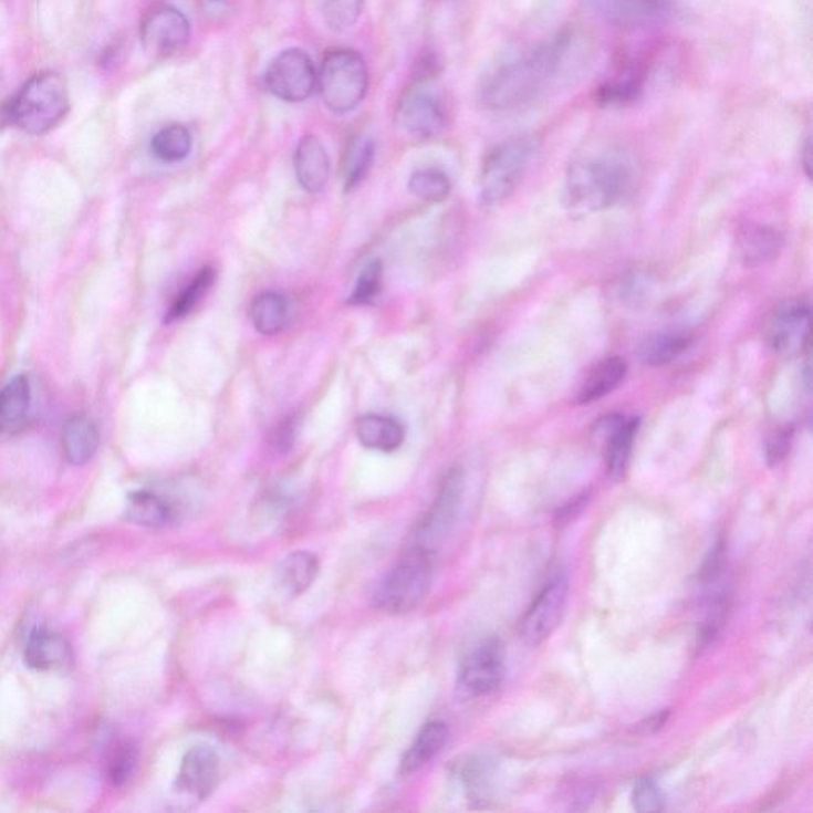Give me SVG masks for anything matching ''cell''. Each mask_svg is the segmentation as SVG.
<instances>
[{
	"label": "cell",
	"instance_id": "cell-1",
	"mask_svg": "<svg viewBox=\"0 0 813 813\" xmlns=\"http://www.w3.org/2000/svg\"><path fill=\"white\" fill-rule=\"evenodd\" d=\"M575 51L577 35L571 29L504 51L481 74L477 101L490 112L530 107L556 90Z\"/></svg>",
	"mask_w": 813,
	"mask_h": 813
},
{
	"label": "cell",
	"instance_id": "cell-2",
	"mask_svg": "<svg viewBox=\"0 0 813 813\" xmlns=\"http://www.w3.org/2000/svg\"><path fill=\"white\" fill-rule=\"evenodd\" d=\"M639 177L636 156L615 142H596L572 159L564 204L574 217H588L628 198Z\"/></svg>",
	"mask_w": 813,
	"mask_h": 813
},
{
	"label": "cell",
	"instance_id": "cell-3",
	"mask_svg": "<svg viewBox=\"0 0 813 813\" xmlns=\"http://www.w3.org/2000/svg\"><path fill=\"white\" fill-rule=\"evenodd\" d=\"M67 111L69 96L64 80L46 72L29 80L20 93L3 105L0 119L21 127L25 133L42 136L56 127Z\"/></svg>",
	"mask_w": 813,
	"mask_h": 813
},
{
	"label": "cell",
	"instance_id": "cell-4",
	"mask_svg": "<svg viewBox=\"0 0 813 813\" xmlns=\"http://www.w3.org/2000/svg\"><path fill=\"white\" fill-rule=\"evenodd\" d=\"M535 149H538V144L534 137L517 136L507 138L488 153L479 180L480 199L483 206H501L517 191L530 169Z\"/></svg>",
	"mask_w": 813,
	"mask_h": 813
},
{
	"label": "cell",
	"instance_id": "cell-5",
	"mask_svg": "<svg viewBox=\"0 0 813 813\" xmlns=\"http://www.w3.org/2000/svg\"><path fill=\"white\" fill-rule=\"evenodd\" d=\"M321 100L331 112L345 115L355 111L366 97L369 71L357 51L334 50L321 62L316 76Z\"/></svg>",
	"mask_w": 813,
	"mask_h": 813
},
{
	"label": "cell",
	"instance_id": "cell-6",
	"mask_svg": "<svg viewBox=\"0 0 813 813\" xmlns=\"http://www.w3.org/2000/svg\"><path fill=\"white\" fill-rule=\"evenodd\" d=\"M431 582V553L414 546L383 580L375 593V604L388 614H406L421 604Z\"/></svg>",
	"mask_w": 813,
	"mask_h": 813
},
{
	"label": "cell",
	"instance_id": "cell-7",
	"mask_svg": "<svg viewBox=\"0 0 813 813\" xmlns=\"http://www.w3.org/2000/svg\"><path fill=\"white\" fill-rule=\"evenodd\" d=\"M396 126L400 133L417 140H429L442 133L447 126V111L428 83H417L400 97Z\"/></svg>",
	"mask_w": 813,
	"mask_h": 813
},
{
	"label": "cell",
	"instance_id": "cell-8",
	"mask_svg": "<svg viewBox=\"0 0 813 813\" xmlns=\"http://www.w3.org/2000/svg\"><path fill=\"white\" fill-rule=\"evenodd\" d=\"M312 58L304 50L290 49L273 58L265 72V86L277 100L298 104L308 101L316 86Z\"/></svg>",
	"mask_w": 813,
	"mask_h": 813
},
{
	"label": "cell",
	"instance_id": "cell-9",
	"mask_svg": "<svg viewBox=\"0 0 813 813\" xmlns=\"http://www.w3.org/2000/svg\"><path fill=\"white\" fill-rule=\"evenodd\" d=\"M462 494H465V473L458 468L450 470L442 481L436 501L415 532V549L432 553V550L442 543L458 515Z\"/></svg>",
	"mask_w": 813,
	"mask_h": 813
},
{
	"label": "cell",
	"instance_id": "cell-10",
	"mask_svg": "<svg viewBox=\"0 0 813 813\" xmlns=\"http://www.w3.org/2000/svg\"><path fill=\"white\" fill-rule=\"evenodd\" d=\"M768 344L783 357L801 356L811 342V305L809 302L786 301L772 312L765 326Z\"/></svg>",
	"mask_w": 813,
	"mask_h": 813
},
{
	"label": "cell",
	"instance_id": "cell-11",
	"mask_svg": "<svg viewBox=\"0 0 813 813\" xmlns=\"http://www.w3.org/2000/svg\"><path fill=\"white\" fill-rule=\"evenodd\" d=\"M189 38L191 24L188 18L173 6L153 7L142 21V45L152 56H170L184 49Z\"/></svg>",
	"mask_w": 813,
	"mask_h": 813
},
{
	"label": "cell",
	"instance_id": "cell-12",
	"mask_svg": "<svg viewBox=\"0 0 813 813\" xmlns=\"http://www.w3.org/2000/svg\"><path fill=\"white\" fill-rule=\"evenodd\" d=\"M569 585L564 575H555L539 592L521 623V636L527 644L541 645L552 636L563 618Z\"/></svg>",
	"mask_w": 813,
	"mask_h": 813
},
{
	"label": "cell",
	"instance_id": "cell-13",
	"mask_svg": "<svg viewBox=\"0 0 813 813\" xmlns=\"http://www.w3.org/2000/svg\"><path fill=\"white\" fill-rule=\"evenodd\" d=\"M505 676L504 645L496 637L481 642L466 658L459 673V687L469 696L491 695L501 687Z\"/></svg>",
	"mask_w": 813,
	"mask_h": 813
},
{
	"label": "cell",
	"instance_id": "cell-14",
	"mask_svg": "<svg viewBox=\"0 0 813 813\" xmlns=\"http://www.w3.org/2000/svg\"><path fill=\"white\" fill-rule=\"evenodd\" d=\"M654 62L650 54H636V56L629 54L623 58L616 65L614 74L597 87V104L603 107H626L639 101L650 80Z\"/></svg>",
	"mask_w": 813,
	"mask_h": 813
},
{
	"label": "cell",
	"instance_id": "cell-15",
	"mask_svg": "<svg viewBox=\"0 0 813 813\" xmlns=\"http://www.w3.org/2000/svg\"><path fill=\"white\" fill-rule=\"evenodd\" d=\"M218 780H220V760L217 753L209 747H195L181 760L177 789L198 800H207L217 789Z\"/></svg>",
	"mask_w": 813,
	"mask_h": 813
},
{
	"label": "cell",
	"instance_id": "cell-16",
	"mask_svg": "<svg viewBox=\"0 0 813 813\" xmlns=\"http://www.w3.org/2000/svg\"><path fill=\"white\" fill-rule=\"evenodd\" d=\"M605 439V461L608 476L612 479H622L628 468L634 440L639 431V418L608 415L597 425Z\"/></svg>",
	"mask_w": 813,
	"mask_h": 813
},
{
	"label": "cell",
	"instance_id": "cell-17",
	"mask_svg": "<svg viewBox=\"0 0 813 813\" xmlns=\"http://www.w3.org/2000/svg\"><path fill=\"white\" fill-rule=\"evenodd\" d=\"M611 20L628 28L666 23L676 13L674 0H597Z\"/></svg>",
	"mask_w": 813,
	"mask_h": 813
},
{
	"label": "cell",
	"instance_id": "cell-18",
	"mask_svg": "<svg viewBox=\"0 0 813 813\" xmlns=\"http://www.w3.org/2000/svg\"><path fill=\"white\" fill-rule=\"evenodd\" d=\"M24 659L29 667L40 673L65 670L72 665V650L69 642L54 630L39 628L29 636Z\"/></svg>",
	"mask_w": 813,
	"mask_h": 813
},
{
	"label": "cell",
	"instance_id": "cell-19",
	"mask_svg": "<svg viewBox=\"0 0 813 813\" xmlns=\"http://www.w3.org/2000/svg\"><path fill=\"white\" fill-rule=\"evenodd\" d=\"M294 170L298 184L308 192H320L331 175V160L319 137H302L294 153Z\"/></svg>",
	"mask_w": 813,
	"mask_h": 813
},
{
	"label": "cell",
	"instance_id": "cell-20",
	"mask_svg": "<svg viewBox=\"0 0 813 813\" xmlns=\"http://www.w3.org/2000/svg\"><path fill=\"white\" fill-rule=\"evenodd\" d=\"M31 383L25 375H18L0 389V437L24 431L31 418Z\"/></svg>",
	"mask_w": 813,
	"mask_h": 813
},
{
	"label": "cell",
	"instance_id": "cell-21",
	"mask_svg": "<svg viewBox=\"0 0 813 813\" xmlns=\"http://www.w3.org/2000/svg\"><path fill=\"white\" fill-rule=\"evenodd\" d=\"M626 374H628V366L622 357H605L586 374L585 381L579 388L577 403L580 406H588V404L604 399L625 382Z\"/></svg>",
	"mask_w": 813,
	"mask_h": 813
},
{
	"label": "cell",
	"instance_id": "cell-22",
	"mask_svg": "<svg viewBox=\"0 0 813 813\" xmlns=\"http://www.w3.org/2000/svg\"><path fill=\"white\" fill-rule=\"evenodd\" d=\"M356 436L369 450L392 454L403 447L406 429L396 418L385 415H364L356 421Z\"/></svg>",
	"mask_w": 813,
	"mask_h": 813
},
{
	"label": "cell",
	"instance_id": "cell-23",
	"mask_svg": "<svg viewBox=\"0 0 813 813\" xmlns=\"http://www.w3.org/2000/svg\"><path fill=\"white\" fill-rule=\"evenodd\" d=\"M62 444L69 462L75 466L86 465L100 450V429L86 415H74L65 423Z\"/></svg>",
	"mask_w": 813,
	"mask_h": 813
},
{
	"label": "cell",
	"instance_id": "cell-24",
	"mask_svg": "<svg viewBox=\"0 0 813 813\" xmlns=\"http://www.w3.org/2000/svg\"><path fill=\"white\" fill-rule=\"evenodd\" d=\"M695 335L688 331H665L645 338L637 355L645 366L661 367L674 363L691 348Z\"/></svg>",
	"mask_w": 813,
	"mask_h": 813
},
{
	"label": "cell",
	"instance_id": "cell-25",
	"mask_svg": "<svg viewBox=\"0 0 813 813\" xmlns=\"http://www.w3.org/2000/svg\"><path fill=\"white\" fill-rule=\"evenodd\" d=\"M448 734L450 732L444 721H429L425 725L400 761V774L411 775L425 768L444 749Z\"/></svg>",
	"mask_w": 813,
	"mask_h": 813
},
{
	"label": "cell",
	"instance_id": "cell-26",
	"mask_svg": "<svg viewBox=\"0 0 813 813\" xmlns=\"http://www.w3.org/2000/svg\"><path fill=\"white\" fill-rule=\"evenodd\" d=\"M320 564L315 555L309 552H293L283 557L277 567V577L284 592L291 596H299L308 592L310 585L319 575Z\"/></svg>",
	"mask_w": 813,
	"mask_h": 813
},
{
	"label": "cell",
	"instance_id": "cell-27",
	"mask_svg": "<svg viewBox=\"0 0 813 813\" xmlns=\"http://www.w3.org/2000/svg\"><path fill=\"white\" fill-rule=\"evenodd\" d=\"M288 313H290V305H288L286 298L273 291L259 294L248 310L251 324L262 335L279 334L286 326Z\"/></svg>",
	"mask_w": 813,
	"mask_h": 813
},
{
	"label": "cell",
	"instance_id": "cell-28",
	"mask_svg": "<svg viewBox=\"0 0 813 813\" xmlns=\"http://www.w3.org/2000/svg\"><path fill=\"white\" fill-rule=\"evenodd\" d=\"M126 518L140 527L163 528L174 520V509L158 494L136 491L127 498Z\"/></svg>",
	"mask_w": 813,
	"mask_h": 813
},
{
	"label": "cell",
	"instance_id": "cell-29",
	"mask_svg": "<svg viewBox=\"0 0 813 813\" xmlns=\"http://www.w3.org/2000/svg\"><path fill=\"white\" fill-rule=\"evenodd\" d=\"M782 243V236L768 226H747L739 240L740 253L749 265L761 264L776 257Z\"/></svg>",
	"mask_w": 813,
	"mask_h": 813
},
{
	"label": "cell",
	"instance_id": "cell-30",
	"mask_svg": "<svg viewBox=\"0 0 813 813\" xmlns=\"http://www.w3.org/2000/svg\"><path fill=\"white\" fill-rule=\"evenodd\" d=\"M192 148V136L184 124L164 127L152 140V152L163 163H180L188 158Z\"/></svg>",
	"mask_w": 813,
	"mask_h": 813
},
{
	"label": "cell",
	"instance_id": "cell-31",
	"mask_svg": "<svg viewBox=\"0 0 813 813\" xmlns=\"http://www.w3.org/2000/svg\"><path fill=\"white\" fill-rule=\"evenodd\" d=\"M215 277H217V272L213 269H200L196 273L195 279L191 280V283L178 294L174 304L170 305L169 312H167L166 323H174V321L188 316L196 309V305H199L202 298L209 293L210 288L213 286Z\"/></svg>",
	"mask_w": 813,
	"mask_h": 813
},
{
	"label": "cell",
	"instance_id": "cell-32",
	"mask_svg": "<svg viewBox=\"0 0 813 813\" xmlns=\"http://www.w3.org/2000/svg\"><path fill=\"white\" fill-rule=\"evenodd\" d=\"M375 158V145L369 138H357L348 148L345 158V189L352 191L363 184Z\"/></svg>",
	"mask_w": 813,
	"mask_h": 813
},
{
	"label": "cell",
	"instance_id": "cell-33",
	"mask_svg": "<svg viewBox=\"0 0 813 813\" xmlns=\"http://www.w3.org/2000/svg\"><path fill=\"white\" fill-rule=\"evenodd\" d=\"M411 195L426 202H442L450 196L451 181L448 175L439 169H419L408 180Z\"/></svg>",
	"mask_w": 813,
	"mask_h": 813
},
{
	"label": "cell",
	"instance_id": "cell-34",
	"mask_svg": "<svg viewBox=\"0 0 813 813\" xmlns=\"http://www.w3.org/2000/svg\"><path fill=\"white\" fill-rule=\"evenodd\" d=\"M383 286V264L381 259H372L364 265L355 290L350 294L348 304L352 305H369L378 296H381Z\"/></svg>",
	"mask_w": 813,
	"mask_h": 813
},
{
	"label": "cell",
	"instance_id": "cell-35",
	"mask_svg": "<svg viewBox=\"0 0 813 813\" xmlns=\"http://www.w3.org/2000/svg\"><path fill=\"white\" fill-rule=\"evenodd\" d=\"M364 0H324L323 18L327 28L344 32L353 28L363 13Z\"/></svg>",
	"mask_w": 813,
	"mask_h": 813
},
{
	"label": "cell",
	"instance_id": "cell-36",
	"mask_svg": "<svg viewBox=\"0 0 813 813\" xmlns=\"http://www.w3.org/2000/svg\"><path fill=\"white\" fill-rule=\"evenodd\" d=\"M137 750L131 743L123 742L115 746L108 758L107 775L112 785L122 786L126 783L136 768Z\"/></svg>",
	"mask_w": 813,
	"mask_h": 813
},
{
	"label": "cell",
	"instance_id": "cell-37",
	"mask_svg": "<svg viewBox=\"0 0 813 813\" xmlns=\"http://www.w3.org/2000/svg\"><path fill=\"white\" fill-rule=\"evenodd\" d=\"M633 805L639 812H661L665 798L652 776H644L634 785Z\"/></svg>",
	"mask_w": 813,
	"mask_h": 813
},
{
	"label": "cell",
	"instance_id": "cell-38",
	"mask_svg": "<svg viewBox=\"0 0 813 813\" xmlns=\"http://www.w3.org/2000/svg\"><path fill=\"white\" fill-rule=\"evenodd\" d=\"M790 442L791 432L786 429L776 431L769 437L768 444H765V459H768L769 465L776 466L785 459L790 450Z\"/></svg>",
	"mask_w": 813,
	"mask_h": 813
},
{
	"label": "cell",
	"instance_id": "cell-39",
	"mask_svg": "<svg viewBox=\"0 0 813 813\" xmlns=\"http://www.w3.org/2000/svg\"><path fill=\"white\" fill-rule=\"evenodd\" d=\"M294 426L291 425V421H286V425H283L282 428L277 431L275 436H273V445H275V448H279L280 451H288L291 448V445L294 442Z\"/></svg>",
	"mask_w": 813,
	"mask_h": 813
},
{
	"label": "cell",
	"instance_id": "cell-40",
	"mask_svg": "<svg viewBox=\"0 0 813 813\" xmlns=\"http://www.w3.org/2000/svg\"><path fill=\"white\" fill-rule=\"evenodd\" d=\"M667 717H669V712H667V710L652 715L650 718H647V720L639 723L637 731L642 732V734H652V732H656L658 729L665 727Z\"/></svg>",
	"mask_w": 813,
	"mask_h": 813
},
{
	"label": "cell",
	"instance_id": "cell-41",
	"mask_svg": "<svg viewBox=\"0 0 813 813\" xmlns=\"http://www.w3.org/2000/svg\"><path fill=\"white\" fill-rule=\"evenodd\" d=\"M804 158H805L804 159L805 174H807L809 177H811V142L809 140L805 142Z\"/></svg>",
	"mask_w": 813,
	"mask_h": 813
}]
</instances>
